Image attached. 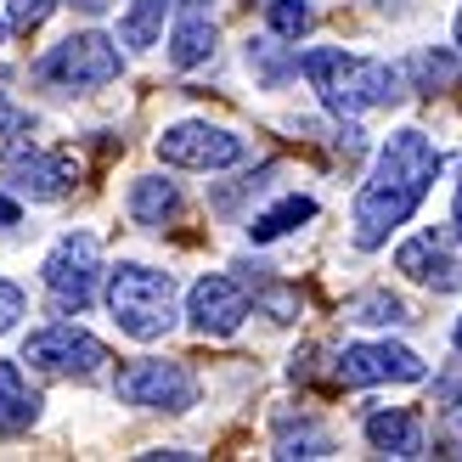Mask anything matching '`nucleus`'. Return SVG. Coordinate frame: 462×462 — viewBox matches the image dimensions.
<instances>
[{"mask_svg": "<svg viewBox=\"0 0 462 462\" xmlns=\"http://www.w3.org/2000/svg\"><path fill=\"white\" fill-rule=\"evenodd\" d=\"M434 180H440V147H434L423 130H395L378 147L373 170H366L361 192H356V209H350L356 248H366V254L383 248L389 231H401L418 215V203L429 198Z\"/></svg>", "mask_w": 462, "mask_h": 462, "instance_id": "obj_1", "label": "nucleus"}, {"mask_svg": "<svg viewBox=\"0 0 462 462\" xmlns=\"http://www.w3.org/2000/svg\"><path fill=\"white\" fill-rule=\"evenodd\" d=\"M299 74L310 79L321 107L338 113V119H356V113H366V107H395L411 90L401 62L356 57V51H338V45H316V51H305L299 57Z\"/></svg>", "mask_w": 462, "mask_h": 462, "instance_id": "obj_2", "label": "nucleus"}, {"mask_svg": "<svg viewBox=\"0 0 462 462\" xmlns=\"http://www.w3.org/2000/svg\"><path fill=\"white\" fill-rule=\"evenodd\" d=\"M107 310L119 321L125 338H164L175 328V276L158 271V265H142V260H119L107 271Z\"/></svg>", "mask_w": 462, "mask_h": 462, "instance_id": "obj_3", "label": "nucleus"}, {"mask_svg": "<svg viewBox=\"0 0 462 462\" xmlns=\"http://www.w3.org/2000/svg\"><path fill=\"white\" fill-rule=\"evenodd\" d=\"M125 74V57H119V40H107L102 29H79L57 40L51 51L34 62V79L45 90H57V97H90V90H102Z\"/></svg>", "mask_w": 462, "mask_h": 462, "instance_id": "obj_4", "label": "nucleus"}, {"mask_svg": "<svg viewBox=\"0 0 462 462\" xmlns=\"http://www.w3.org/2000/svg\"><path fill=\"white\" fill-rule=\"evenodd\" d=\"M0 180H6L17 198H29V203H57V198L74 192L79 158L57 152V147H40L23 130H12V142L0 147Z\"/></svg>", "mask_w": 462, "mask_h": 462, "instance_id": "obj_5", "label": "nucleus"}, {"mask_svg": "<svg viewBox=\"0 0 462 462\" xmlns=\"http://www.w3.org/2000/svg\"><path fill=\"white\" fill-rule=\"evenodd\" d=\"M97 276H102V243L90 231H62L51 254L40 260V282L62 316H79L97 299Z\"/></svg>", "mask_w": 462, "mask_h": 462, "instance_id": "obj_6", "label": "nucleus"}, {"mask_svg": "<svg viewBox=\"0 0 462 462\" xmlns=\"http://www.w3.org/2000/svg\"><path fill=\"white\" fill-rule=\"evenodd\" d=\"M17 361H29L34 373H45V378H79V383H90V378H102V366H107V344L97 333L74 328V321H51V328H40V333L23 338Z\"/></svg>", "mask_w": 462, "mask_h": 462, "instance_id": "obj_7", "label": "nucleus"}, {"mask_svg": "<svg viewBox=\"0 0 462 462\" xmlns=\"http://www.w3.org/2000/svg\"><path fill=\"white\" fill-rule=\"evenodd\" d=\"M158 158H164L170 170H203V175H215V170L243 164V158H248V142H243L237 130H226V125L180 119V125H170V130H158Z\"/></svg>", "mask_w": 462, "mask_h": 462, "instance_id": "obj_8", "label": "nucleus"}, {"mask_svg": "<svg viewBox=\"0 0 462 462\" xmlns=\"http://www.w3.org/2000/svg\"><path fill=\"white\" fill-rule=\"evenodd\" d=\"M113 395H119L125 406H147V411H192L198 406V378H192L187 361L147 356V361L119 366Z\"/></svg>", "mask_w": 462, "mask_h": 462, "instance_id": "obj_9", "label": "nucleus"}, {"mask_svg": "<svg viewBox=\"0 0 462 462\" xmlns=\"http://www.w3.org/2000/svg\"><path fill=\"white\" fill-rule=\"evenodd\" d=\"M429 378V361L406 344H344L333 356V383L344 389H366V383H423Z\"/></svg>", "mask_w": 462, "mask_h": 462, "instance_id": "obj_10", "label": "nucleus"}, {"mask_svg": "<svg viewBox=\"0 0 462 462\" xmlns=\"http://www.w3.org/2000/svg\"><path fill=\"white\" fill-rule=\"evenodd\" d=\"M187 316H192V328L203 338H231L248 321V288L237 282V276H226V271H209V276L192 282Z\"/></svg>", "mask_w": 462, "mask_h": 462, "instance_id": "obj_11", "label": "nucleus"}, {"mask_svg": "<svg viewBox=\"0 0 462 462\" xmlns=\"http://www.w3.org/2000/svg\"><path fill=\"white\" fill-rule=\"evenodd\" d=\"M395 271H406L411 282H423L434 293H462V254H451L446 231H418L395 248Z\"/></svg>", "mask_w": 462, "mask_h": 462, "instance_id": "obj_12", "label": "nucleus"}, {"mask_svg": "<svg viewBox=\"0 0 462 462\" xmlns=\"http://www.w3.org/2000/svg\"><path fill=\"white\" fill-rule=\"evenodd\" d=\"M366 446L378 457H429V429L411 406H383L366 418Z\"/></svg>", "mask_w": 462, "mask_h": 462, "instance_id": "obj_13", "label": "nucleus"}, {"mask_svg": "<svg viewBox=\"0 0 462 462\" xmlns=\"http://www.w3.org/2000/svg\"><path fill=\"white\" fill-rule=\"evenodd\" d=\"M215 40H220V29H215L209 12H203V6H180L175 29H170V62L175 68H203L215 57Z\"/></svg>", "mask_w": 462, "mask_h": 462, "instance_id": "obj_14", "label": "nucleus"}, {"mask_svg": "<svg viewBox=\"0 0 462 462\" xmlns=\"http://www.w3.org/2000/svg\"><path fill=\"white\" fill-rule=\"evenodd\" d=\"M40 389L23 378V366L17 361H0V434H23V429H34L40 418Z\"/></svg>", "mask_w": 462, "mask_h": 462, "instance_id": "obj_15", "label": "nucleus"}, {"mask_svg": "<svg viewBox=\"0 0 462 462\" xmlns=\"http://www.w3.org/2000/svg\"><path fill=\"white\" fill-rule=\"evenodd\" d=\"M125 209H130L135 226H170L180 215V187L164 180V175H142V180H130Z\"/></svg>", "mask_w": 462, "mask_h": 462, "instance_id": "obj_16", "label": "nucleus"}, {"mask_svg": "<svg viewBox=\"0 0 462 462\" xmlns=\"http://www.w3.org/2000/svg\"><path fill=\"white\" fill-rule=\"evenodd\" d=\"M231 271H243L237 282L254 293V305H260L271 321H293V316H299V293L282 282V276H271V265H248V260H237Z\"/></svg>", "mask_w": 462, "mask_h": 462, "instance_id": "obj_17", "label": "nucleus"}, {"mask_svg": "<svg viewBox=\"0 0 462 462\" xmlns=\"http://www.w3.org/2000/svg\"><path fill=\"white\" fill-rule=\"evenodd\" d=\"M305 220H316V198L293 192V198H282V203H271V209L254 215V220H248V237H254V243H276V237H288V231L305 226Z\"/></svg>", "mask_w": 462, "mask_h": 462, "instance_id": "obj_18", "label": "nucleus"}, {"mask_svg": "<svg viewBox=\"0 0 462 462\" xmlns=\"http://www.w3.org/2000/svg\"><path fill=\"white\" fill-rule=\"evenodd\" d=\"M164 12H170V0H135V6L119 17V45L152 51V45L164 40Z\"/></svg>", "mask_w": 462, "mask_h": 462, "instance_id": "obj_19", "label": "nucleus"}, {"mask_svg": "<svg viewBox=\"0 0 462 462\" xmlns=\"http://www.w3.org/2000/svg\"><path fill=\"white\" fill-rule=\"evenodd\" d=\"M276 457H333V434L316 418H276Z\"/></svg>", "mask_w": 462, "mask_h": 462, "instance_id": "obj_20", "label": "nucleus"}, {"mask_svg": "<svg viewBox=\"0 0 462 462\" xmlns=\"http://www.w3.org/2000/svg\"><path fill=\"white\" fill-rule=\"evenodd\" d=\"M344 316L361 321V328H406V321H411V310H406L389 288H366V293H356L350 305H344Z\"/></svg>", "mask_w": 462, "mask_h": 462, "instance_id": "obj_21", "label": "nucleus"}, {"mask_svg": "<svg viewBox=\"0 0 462 462\" xmlns=\"http://www.w3.org/2000/svg\"><path fill=\"white\" fill-rule=\"evenodd\" d=\"M248 68L260 74V85H265V90H282V85L299 74V57H293V51H282L276 40H248Z\"/></svg>", "mask_w": 462, "mask_h": 462, "instance_id": "obj_22", "label": "nucleus"}, {"mask_svg": "<svg viewBox=\"0 0 462 462\" xmlns=\"http://www.w3.org/2000/svg\"><path fill=\"white\" fill-rule=\"evenodd\" d=\"M265 23L276 40H305L316 29V6L310 0H265Z\"/></svg>", "mask_w": 462, "mask_h": 462, "instance_id": "obj_23", "label": "nucleus"}, {"mask_svg": "<svg viewBox=\"0 0 462 462\" xmlns=\"http://www.w3.org/2000/svg\"><path fill=\"white\" fill-rule=\"evenodd\" d=\"M406 79L418 85V90H434V85H457V79H462V57H451V51H423L418 62L406 68Z\"/></svg>", "mask_w": 462, "mask_h": 462, "instance_id": "obj_24", "label": "nucleus"}, {"mask_svg": "<svg viewBox=\"0 0 462 462\" xmlns=\"http://www.w3.org/2000/svg\"><path fill=\"white\" fill-rule=\"evenodd\" d=\"M23 310H29V293H23L12 276H0V333H12L23 321Z\"/></svg>", "mask_w": 462, "mask_h": 462, "instance_id": "obj_25", "label": "nucleus"}, {"mask_svg": "<svg viewBox=\"0 0 462 462\" xmlns=\"http://www.w3.org/2000/svg\"><path fill=\"white\" fill-rule=\"evenodd\" d=\"M23 125H29V119H23V113H17L6 97H0V135H12V130H23Z\"/></svg>", "mask_w": 462, "mask_h": 462, "instance_id": "obj_26", "label": "nucleus"}, {"mask_svg": "<svg viewBox=\"0 0 462 462\" xmlns=\"http://www.w3.org/2000/svg\"><path fill=\"white\" fill-rule=\"evenodd\" d=\"M62 6H74V12H85V17H102L113 0H62Z\"/></svg>", "mask_w": 462, "mask_h": 462, "instance_id": "obj_27", "label": "nucleus"}, {"mask_svg": "<svg viewBox=\"0 0 462 462\" xmlns=\"http://www.w3.org/2000/svg\"><path fill=\"white\" fill-rule=\"evenodd\" d=\"M0 226H17V203L12 198H0Z\"/></svg>", "mask_w": 462, "mask_h": 462, "instance_id": "obj_28", "label": "nucleus"}, {"mask_svg": "<svg viewBox=\"0 0 462 462\" xmlns=\"http://www.w3.org/2000/svg\"><path fill=\"white\" fill-rule=\"evenodd\" d=\"M451 226H457V237H462V180H457V203H451Z\"/></svg>", "mask_w": 462, "mask_h": 462, "instance_id": "obj_29", "label": "nucleus"}, {"mask_svg": "<svg viewBox=\"0 0 462 462\" xmlns=\"http://www.w3.org/2000/svg\"><path fill=\"white\" fill-rule=\"evenodd\" d=\"M6 85H12V68H6V62H0V97H6Z\"/></svg>", "mask_w": 462, "mask_h": 462, "instance_id": "obj_30", "label": "nucleus"}, {"mask_svg": "<svg viewBox=\"0 0 462 462\" xmlns=\"http://www.w3.org/2000/svg\"><path fill=\"white\" fill-rule=\"evenodd\" d=\"M451 344H457V356H462V316H457V328H451Z\"/></svg>", "mask_w": 462, "mask_h": 462, "instance_id": "obj_31", "label": "nucleus"}, {"mask_svg": "<svg viewBox=\"0 0 462 462\" xmlns=\"http://www.w3.org/2000/svg\"><path fill=\"white\" fill-rule=\"evenodd\" d=\"M457 45H462V12H457Z\"/></svg>", "mask_w": 462, "mask_h": 462, "instance_id": "obj_32", "label": "nucleus"}, {"mask_svg": "<svg viewBox=\"0 0 462 462\" xmlns=\"http://www.w3.org/2000/svg\"><path fill=\"white\" fill-rule=\"evenodd\" d=\"M0 45H6V17H0Z\"/></svg>", "mask_w": 462, "mask_h": 462, "instance_id": "obj_33", "label": "nucleus"}]
</instances>
